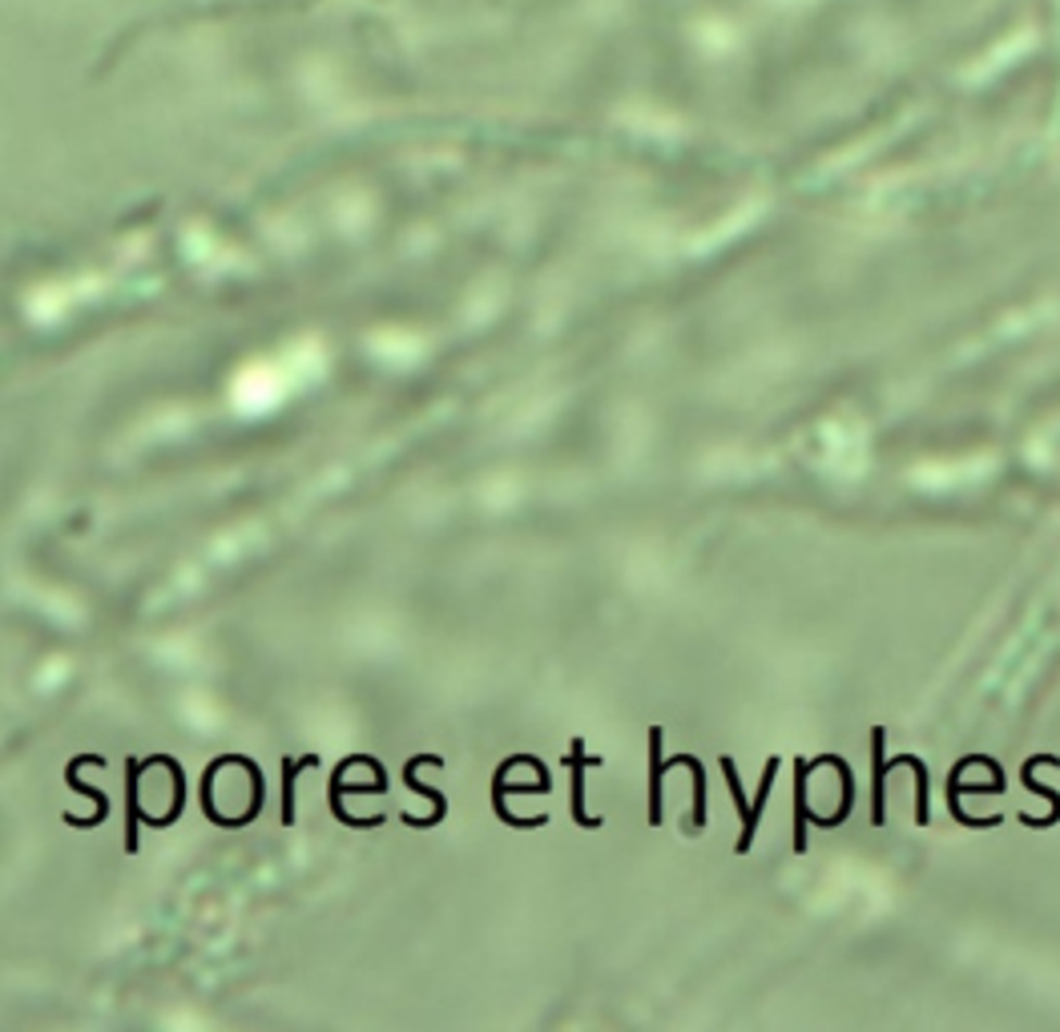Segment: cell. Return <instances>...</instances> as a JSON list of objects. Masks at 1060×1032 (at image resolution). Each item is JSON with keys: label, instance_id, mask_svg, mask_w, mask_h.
Instances as JSON below:
<instances>
[{"label": "cell", "instance_id": "cell-1", "mask_svg": "<svg viewBox=\"0 0 1060 1032\" xmlns=\"http://www.w3.org/2000/svg\"><path fill=\"white\" fill-rule=\"evenodd\" d=\"M665 747V730L662 726H650V799H646V823L650 827H662L665 823V770H674V766H690V754H674V759H665L662 754Z\"/></svg>", "mask_w": 1060, "mask_h": 1032}, {"label": "cell", "instance_id": "cell-2", "mask_svg": "<svg viewBox=\"0 0 1060 1032\" xmlns=\"http://www.w3.org/2000/svg\"><path fill=\"white\" fill-rule=\"evenodd\" d=\"M352 766H375V770H383L380 759H368V754H347V759L331 770V778H327V811H331L343 827H380V823H383L380 815H371V819H355L352 811L343 806V794H347V778H343V775H347Z\"/></svg>", "mask_w": 1060, "mask_h": 1032}, {"label": "cell", "instance_id": "cell-3", "mask_svg": "<svg viewBox=\"0 0 1060 1032\" xmlns=\"http://www.w3.org/2000/svg\"><path fill=\"white\" fill-rule=\"evenodd\" d=\"M86 763L105 766V759H101V754H77V759H73V763L65 766V787H69V791H77V794H86V799H93V803H98V811H93L89 819L65 815V823H69V827H81V831H86V827H101V823L110 819V794L98 791V787H89V782H81V778H77V770H81Z\"/></svg>", "mask_w": 1060, "mask_h": 1032}, {"label": "cell", "instance_id": "cell-4", "mask_svg": "<svg viewBox=\"0 0 1060 1032\" xmlns=\"http://www.w3.org/2000/svg\"><path fill=\"white\" fill-rule=\"evenodd\" d=\"M561 763L573 770V799H569V803H573V819H577V827H585V831H597L601 819L585 811V770H589V766H601V759H597V754H585V738H573V750H569Z\"/></svg>", "mask_w": 1060, "mask_h": 1032}, {"label": "cell", "instance_id": "cell-5", "mask_svg": "<svg viewBox=\"0 0 1060 1032\" xmlns=\"http://www.w3.org/2000/svg\"><path fill=\"white\" fill-rule=\"evenodd\" d=\"M721 763V775H726V787H730V794H735V803H738V815H742V834H738V855H746L750 848H754V831H758V811H754V803H746V794H742V778H738V770H735V759L730 754H721L718 759Z\"/></svg>", "mask_w": 1060, "mask_h": 1032}, {"label": "cell", "instance_id": "cell-6", "mask_svg": "<svg viewBox=\"0 0 1060 1032\" xmlns=\"http://www.w3.org/2000/svg\"><path fill=\"white\" fill-rule=\"evenodd\" d=\"M142 770H145V759L142 763H138V759H126V851L129 855H138V848H142L138 827L150 823V815H145L142 803H138V778H142Z\"/></svg>", "mask_w": 1060, "mask_h": 1032}, {"label": "cell", "instance_id": "cell-7", "mask_svg": "<svg viewBox=\"0 0 1060 1032\" xmlns=\"http://www.w3.org/2000/svg\"><path fill=\"white\" fill-rule=\"evenodd\" d=\"M806 770H810V763H794V851H806V819H810V811H806Z\"/></svg>", "mask_w": 1060, "mask_h": 1032}, {"label": "cell", "instance_id": "cell-8", "mask_svg": "<svg viewBox=\"0 0 1060 1032\" xmlns=\"http://www.w3.org/2000/svg\"><path fill=\"white\" fill-rule=\"evenodd\" d=\"M420 766H444V759H439V754H416V759H408V766H404V782H408L416 794H424L427 803H436L439 815H448V799H444L439 791H432V787H424V782L416 778V770H420Z\"/></svg>", "mask_w": 1060, "mask_h": 1032}, {"label": "cell", "instance_id": "cell-9", "mask_svg": "<svg viewBox=\"0 0 1060 1032\" xmlns=\"http://www.w3.org/2000/svg\"><path fill=\"white\" fill-rule=\"evenodd\" d=\"M303 766H319L315 754L307 759H283V827H295V778Z\"/></svg>", "mask_w": 1060, "mask_h": 1032}, {"label": "cell", "instance_id": "cell-10", "mask_svg": "<svg viewBox=\"0 0 1060 1032\" xmlns=\"http://www.w3.org/2000/svg\"><path fill=\"white\" fill-rule=\"evenodd\" d=\"M876 827L883 823V778H887V763H883V730H876Z\"/></svg>", "mask_w": 1060, "mask_h": 1032}]
</instances>
